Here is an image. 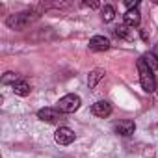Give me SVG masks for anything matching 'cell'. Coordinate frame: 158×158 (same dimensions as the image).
<instances>
[{"label":"cell","instance_id":"obj_1","mask_svg":"<svg viewBox=\"0 0 158 158\" xmlns=\"http://www.w3.org/2000/svg\"><path fill=\"white\" fill-rule=\"evenodd\" d=\"M39 19V13L35 10H26V11H21V13H13L6 19V24L11 28V30H24L28 28L34 21Z\"/></svg>","mask_w":158,"mask_h":158},{"label":"cell","instance_id":"obj_2","mask_svg":"<svg viewBox=\"0 0 158 158\" xmlns=\"http://www.w3.org/2000/svg\"><path fill=\"white\" fill-rule=\"evenodd\" d=\"M136 65H138L139 84H141L143 91H145V93H152V91H156V78H154V71L145 63V60H143V58H139Z\"/></svg>","mask_w":158,"mask_h":158},{"label":"cell","instance_id":"obj_3","mask_svg":"<svg viewBox=\"0 0 158 158\" xmlns=\"http://www.w3.org/2000/svg\"><path fill=\"white\" fill-rule=\"evenodd\" d=\"M80 104H82L80 97L74 95V93H69V95H65V97H61V99L58 101V106H56V108H58L61 114H74L78 108H80Z\"/></svg>","mask_w":158,"mask_h":158},{"label":"cell","instance_id":"obj_4","mask_svg":"<svg viewBox=\"0 0 158 158\" xmlns=\"http://www.w3.org/2000/svg\"><path fill=\"white\" fill-rule=\"evenodd\" d=\"M37 117L41 121H47V123H60L63 119V114L58 108H41L37 112Z\"/></svg>","mask_w":158,"mask_h":158},{"label":"cell","instance_id":"obj_5","mask_svg":"<svg viewBox=\"0 0 158 158\" xmlns=\"http://www.w3.org/2000/svg\"><path fill=\"white\" fill-rule=\"evenodd\" d=\"M74 138H76V134H74L69 127H60V128L56 130V134H54V139H56V143H60V145H71V143L74 141Z\"/></svg>","mask_w":158,"mask_h":158},{"label":"cell","instance_id":"obj_6","mask_svg":"<svg viewBox=\"0 0 158 158\" xmlns=\"http://www.w3.org/2000/svg\"><path fill=\"white\" fill-rule=\"evenodd\" d=\"M110 48V39L104 37V35H95L89 39V50H95V52H104Z\"/></svg>","mask_w":158,"mask_h":158},{"label":"cell","instance_id":"obj_7","mask_svg":"<svg viewBox=\"0 0 158 158\" xmlns=\"http://www.w3.org/2000/svg\"><path fill=\"white\" fill-rule=\"evenodd\" d=\"M134 130H136V123L132 119H123L115 125V134L119 136H132Z\"/></svg>","mask_w":158,"mask_h":158},{"label":"cell","instance_id":"obj_8","mask_svg":"<svg viewBox=\"0 0 158 158\" xmlns=\"http://www.w3.org/2000/svg\"><path fill=\"white\" fill-rule=\"evenodd\" d=\"M91 114L97 117H108L112 114V104L108 101H99L91 106Z\"/></svg>","mask_w":158,"mask_h":158},{"label":"cell","instance_id":"obj_9","mask_svg":"<svg viewBox=\"0 0 158 158\" xmlns=\"http://www.w3.org/2000/svg\"><path fill=\"white\" fill-rule=\"evenodd\" d=\"M141 21V15L138 10H128L125 15H123V24H127L128 28H136Z\"/></svg>","mask_w":158,"mask_h":158},{"label":"cell","instance_id":"obj_10","mask_svg":"<svg viewBox=\"0 0 158 158\" xmlns=\"http://www.w3.org/2000/svg\"><path fill=\"white\" fill-rule=\"evenodd\" d=\"M114 34L119 37V39H125V41H132L134 39V28H128L127 24H119L114 28Z\"/></svg>","mask_w":158,"mask_h":158},{"label":"cell","instance_id":"obj_11","mask_svg":"<svg viewBox=\"0 0 158 158\" xmlns=\"http://www.w3.org/2000/svg\"><path fill=\"white\" fill-rule=\"evenodd\" d=\"M13 91H15V95H19V97H28L30 91H32V86H30L26 80H17V82L13 84Z\"/></svg>","mask_w":158,"mask_h":158},{"label":"cell","instance_id":"obj_12","mask_svg":"<svg viewBox=\"0 0 158 158\" xmlns=\"http://www.w3.org/2000/svg\"><path fill=\"white\" fill-rule=\"evenodd\" d=\"M104 76H106V71H102V69H95V71H91L89 76H88V86H89V89H93V88L99 84V80H102Z\"/></svg>","mask_w":158,"mask_h":158},{"label":"cell","instance_id":"obj_13","mask_svg":"<svg viewBox=\"0 0 158 158\" xmlns=\"http://www.w3.org/2000/svg\"><path fill=\"white\" fill-rule=\"evenodd\" d=\"M101 13H102V21H104V23H110V21H114V17H115V8L110 6V4H106Z\"/></svg>","mask_w":158,"mask_h":158},{"label":"cell","instance_id":"obj_14","mask_svg":"<svg viewBox=\"0 0 158 158\" xmlns=\"http://www.w3.org/2000/svg\"><path fill=\"white\" fill-rule=\"evenodd\" d=\"M17 80H19V78H17V74L10 71V73H6V74L2 76V80H0V82H2V86H8V84H11V86H13Z\"/></svg>","mask_w":158,"mask_h":158},{"label":"cell","instance_id":"obj_15","mask_svg":"<svg viewBox=\"0 0 158 158\" xmlns=\"http://www.w3.org/2000/svg\"><path fill=\"white\" fill-rule=\"evenodd\" d=\"M141 58L145 60V63H147V65H149V67H151L152 71H154V69L158 67V60H156V58H154V56H152L151 52H149V54H145V56H141Z\"/></svg>","mask_w":158,"mask_h":158},{"label":"cell","instance_id":"obj_16","mask_svg":"<svg viewBox=\"0 0 158 158\" xmlns=\"http://www.w3.org/2000/svg\"><path fill=\"white\" fill-rule=\"evenodd\" d=\"M125 6H127L128 10H138L139 2H138V0H127V2H125Z\"/></svg>","mask_w":158,"mask_h":158},{"label":"cell","instance_id":"obj_17","mask_svg":"<svg viewBox=\"0 0 158 158\" xmlns=\"http://www.w3.org/2000/svg\"><path fill=\"white\" fill-rule=\"evenodd\" d=\"M82 6H86V8H91V10H95V8H99L101 4H99V2H84Z\"/></svg>","mask_w":158,"mask_h":158},{"label":"cell","instance_id":"obj_18","mask_svg":"<svg viewBox=\"0 0 158 158\" xmlns=\"http://www.w3.org/2000/svg\"><path fill=\"white\" fill-rule=\"evenodd\" d=\"M151 54H152V56H154V58L158 60V45H154V47H152V50H151Z\"/></svg>","mask_w":158,"mask_h":158},{"label":"cell","instance_id":"obj_19","mask_svg":"<svg viewBox=\"0 0 158 158\" xmlns=\"http://www.w3.org/2000/svg\"><path fill=\"white\" fill-rule=\"evenodd\" d=\"M156 93H158V86H156Z\"/></svg>","mask_w":158,"mask_h":158}]
</instances>
